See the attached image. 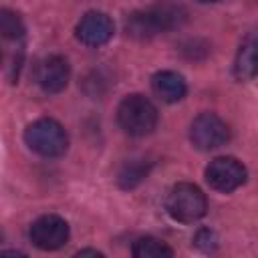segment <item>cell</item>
<instances>
[{
	"mask_svg": "<svg viewBox=\"0 0 258 258\" xmlns=\"http://www.w3.org/2000/svg\"><path fill=\"white\" fill-rule=\"evenodd\" d=\"M119 127L133 137H143L151 133L157 125V109L143 95H129L117 107Z\"/></svg>",
	"mask_w": 258,
	"mask_h": 258,
	"instance_id": "obj_1",
	"label": "cell"
},
{
	"mask_svg": "<svg viewBox=\"0 0 258 258\" xmlns=\"http://www.w3.org/2000/svg\"><path fill=\"white\" fill-rule=\"evenodd\" d=\"M26 145L42 157H58L69 147V135L64 127L54 119H36L24 131Z\"/></svg>",
	"mask_w": 258,
	"mask_h": 258,
	"instance_id": "obj_2",
	"label": "cell"
},
{
	"mask_svg": "<svg viewBox=\"0 0 258 258\" xmlns=\"http://www.w3.org/2000/svg\"><path fill=\"white\" fill-rule=\"evenodd\" d=\"M206 208H208V202H206L204 191L198 185L187 183V181L175 183L169 189L167 200H165L167 214L173 220L183 222V224H189V222L200 220L206 214Z\"/></svg>",
	"mask_w": 258,
	"mask_h": 258,
	"instance_id": "obj_3",
	"label": "cell"
},
{
	"mask_svg": "<svg viewBox=\"0 0 258 258\" xmlns=\"http://www.w3.org/2000/svg\"><path fill=\"white\" fill-rule=\"evenodd\" d=\"M189 139L194 147L202 151H210L216 147H222L230 139V129L226 121H222L214 113H200L189 127Z\"/></svg>",
	"mask_w": 258,
	"mask_h": 258,
	"instance_id": "obj_4",
	"label": "cell"
},
{
	"mask_svg": "<svg viewBox=\"0 0 258 258\" xmlns=\"http://www.w3.org/2000/svg\"><path fill=\"white\" fill-rule=\"evenodd\" d=\"M28 236H30V242L40 250H46V252L58 250L69 240V224L60 216L46 214L32 222Z\"/></svg>",
	"mask_w": 258,
	"mask_h": 258,
	"instance_id": "obj_5",
	"label": "cell"
},
{
	"mask_svg": "<svg viewBox=\"0 0 258 258\" xmlns=\"http://www.w3.org/2000/svg\"><path fill=\"white\" fill-rule=\"evenodd\" d=\"M206 181L216 191H234L246 181V167L234 157H216L206 167Z\"/></svg>",
	"mask_w": 258,
	"mask_h": 258,
	"instance_id": "obj_6",
	"label": "cell"
},
{
	"mask_svg": "<svg viewBox=\"0 0 258 258\" xmlns=\"http://www.w3.org/2000/svg\"><path fill=\"white\" fill-rule=\"evenodd\" d=\"M115 32L113 20L105 12L91 10L87 12L77 24V38L87 46H101L105 44Z\"/></svg>",
	"mask_w": 258,
	"mask_h": 258,
	"instance_id": "obj_7",
	"label": "cell"
},
{
	"mask_svg": "<svg viewBox=\"0 0 258 258\" xmlns=\"http://www.w3.org/2000/svg\"><path fill=\"white\" fill-rule=\"evenodd\" d=\"M69 83V62L58 56H46L36 67V85L44 93H60Z\"/></svg>",
	"mask_w": 258,
	"mask_h": 258,
	"instance_id": "obj_8",
	"label": "cell"
},
{
	"mask_svg": "<svg viewBox=\"0 0 258 258\" xmlns=\"http://www.w3.org/2000/svg\"><path fill=\"white\" fill-rule=\"evenodd\" d=\"M258 75V26L252 28L240 42L234 58V77L238 81H252Z\"/></svg>",
	"mask_w": 258,
	"mask_h": 258,
	"instance_id": "obj_9",
	"label": "cell"
},
{
	"mask_svg": "<svg viewBox=\"0 0 258 258\" xmlns=\"http://www.w3.org/2000/svg\"><path fill=\"white\" fill-rule=\"evenodd\" d=\"M151 87H153V93L165 101V103H175L179 99H183L185 95V81L179 73L175 71H159L153 75L151 79Z\"/></svg>",
	"mask_w": 258,
	"mask_h": 258,
	"instance_id": "obj_10",
	"label": "cell"
},
{
	"mask_svg": "<svg viewBox=\"0 0 258 258\" xmlns=\"http://www.w3.org/2000/svg\"><path fill=\"white\" fill-rule=\"evenodd\" d=\"M149 14L153 16L159 32H165V30H173L177 26H181L187 18V12L185 8L179 4V2H173V0H159L155 2L153 6L147 8Z\"/></svg>",
	"mask_w": 258,
	"mask_h": 258,
	"instance_id": "obj_11",
	"label": "cell"
},
{
	"mask_svg": "<svg viewBox=\"0 0 258 258\" xmlns=\"http://www.w3.org/2000/svg\"><path fill=\"white\" fill-rule=\"evenodd\" d=\"M125 30L135 40H149L155 34H159V28H157L153 16L149 14V10H137V12L129 14L125 20Z\"/></svg>",
	"mask_w": 258,
	"mask_h": 258,
	"instance_id": "obj_12",
	"label": "cell"
},
{
	"mask_svg": "<svg viewBox=\"0 0 258 258\" xmlns=\"http://www.w3.org/2000/svg\"><path fill=\"white\" fill-rule=\"evenodd\" d=\"M149 167H151V161L145 159V157L131 159V161L123 163V167L119 169V173H117V183H119L123 189H131V187L139 185V183L147 177Z\"/></svg>",
	"mask_w": 258,
	"mask_h": 258,
	"instance_id": "obj_13",
	"label": "cell"
},
{
	"mask_svg": "<svg viewBox=\"0 0 258 258\" xmlns=\"http://www.w3.org/2000/svg\"><path fill=\"white\" fill-rule=\"evenodd\" d=\"M131 252H133V256H137V258H163V256H171V254H173L171 248H169L165 242H161V240H157V238H151V236L139 238V240L133 244Z\"/></svg>",
	"mask_w": 258,
	"mask_h": 258,
	"instance_id": "obj_14",
	"label": "cell"
},
{
	"mask_svg": "<svg viewBox=\"0 0 258 258\" xmlns=\"http://www.w3.org/2000/svg\"><path fill=\"white\" fill-rule=\"evenodd\" d=\"M0 32L6 40H20L24 36V22L12 10L0 12Z\"/></svg>",
	"mask_w": 258,
	"mask_h": 258,
	"instance_id": "obj_15",
	"label": "cell"
},
{
	"mask_svg": "<svg viewBox=\"0 0 258 258\" xmlns=\"http://www.w3.org/2000/svg\"><path fill=\"white\" fill-rule=\"evenodd\" d=\"M214 242H216V236H214V232H210V230H202V232H198V236H196V244H198L200 248H204V250H212V248H214Z\"/></svg>",
	"mask_w": 258,
	"mask_h": 258,
	"instance_id": "obj_16",
	"label": "cell"
},
{
	"mask_svg": "<svg viewBox=\"0 0 258 258\" xmlns=\"http://www.w3.org/2000/svg\"><path fill=\"white\" fill-rule=\"evenodd\" d=\"M198 2H202V4H210V2H218V0H198Z\"/></svg>",
	"mask_w": 258,
	"mask_h": 258,
	"instance_id": "obj_17",
	"label": "cell"
}]
</instances>
